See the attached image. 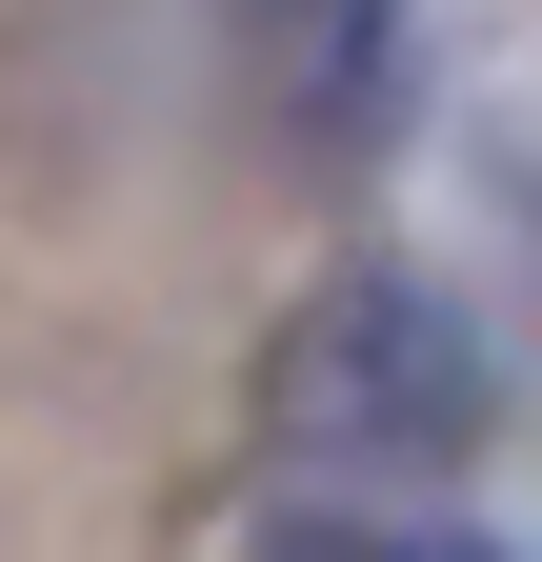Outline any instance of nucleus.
Masks as SVG:
<instances>
[{"instance_id": "nucleus-1", "label": "nucleus", "mask_w": 542, "mask_h": 562, "mask_svg": "<svg viewBox=\"0 0 542 562\" xmlns=\"http://www.w3.org/2000/svg\"><path fill=\"white\" fill-rule=\"evenodd\" d=\"M483 322L402 261H342L321 302H282V362H261V442L321 503H442L483 462Z\"/></svg>"}, {"instance_id": "nucleus-2", "label": "nucleus", "mask_w": 542, "mask_h": 562, "mask_svg": "<svg viewBox=\"0 0 542 562\" xmlns=\"http://www.w3.org/2000/svg\"><path fill=\"white\" fill-rule=\"evenodd\" d=\"M382 60H402V0H261V81H282V121L362 140V121H382Z\"/></svg>"}, {"instance_id": "nucleus-3", "label": "nucleus", "mask_w": 542, "mask_h": 562, "mask_svg": "<svg viewBox=\"0 0 542 562\" xmlns=\"http://www.w3.org/2000/svg\"><path fill=\"white\" fill-rule=\"evenodd\" d=\"M261 562H483V542H442V522H402V503H321V522H282Z\"/></svg>"}]
</instances>
